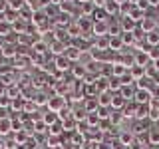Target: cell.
I'll return each mask as SVG.
<instances>
[{
  "label": "cell",
  "instance_id": "obj_44",
  "mask_svg": "<svg viewBox=\"0 0 159 149\" xmlns=\"http://www.w3.org/2000/svg\"><path fill=\"white\" fill-rule=\"evenodd\" d=\"M48 2H52V4H62L64 0H48Z\"/></svg>",
  "mask_w": 159,
  "mask_h": 149
},
{
  "label": "cell",
  "instance_id": "obj_7",
  "mask_svg": "<svg viewBox=\"0 0 159 149\" xmlns=\"http://www.w3.org/2000/svg\"><path fill=\"white\" fill-rule=\"evenodd\" d=\"M155 28H157V20H155V18H147V16H145V20L141 22V30H143V34L147 36V34H149V32H153Z\"/></svg>",
  "mask_w": 159,
  "mask_h": 149
},
{
  "label": "cell",
  "instance_id": "obj_6",
  "mask_svg": "<svg viewBox=\"0 0 159 149\" xmlns=\"http://www.w3.org/2000/svg\"><path fill=\"white\" fill-rule=\"evenodd\" d=\"M149 111H151V103H137V111H135V117L137 119H149Z\"/></svg>",
  "mask_w": 159,
  "mask_h": 149
},
{
  "label": "cell",
  "instance_id": "obj_30",
  "mask_svg": "<svg viewBox=\"0 0 159 149\" xmlns=\"http://www.w3.org/2000/svg\"><path fill=\"white\" fill-rule=\"evenodd\" d=\"M151 82H153V79L145 76L143 79H139V84H137V89H149V88H151Z\"/></svg>",
  "mask_w": 159,
  "mask_h": 149
},
{
  "label": "cell",
  "instance_id": "obj_43",
  "mask_svg": "<svg viewBox=\"0 0 159 149\" xmlns=\"http://www.w3.org/2000/svg\"><path fill=\"white\" fill-rule=\"evenodd\" d=\"M149 4H151V6H159V0H147Z\"/></svg>",
  "mask_w": 159,
  "mask_h": 149
},
{
  "label": "cell",
  "instance_id": "obj_45",
  "mask_svg": "<svg viewBox=\"0 0 159 149\" xmlns=\"http://www.w3.org/2000/svg\"><path fill=\"white\" fill-rule=\"evenodd\" d=\"M155 70H159V60H157V62H155Z\"/></svg>",
  "mask_w": 159,
  "mask_h": 149
},
{
  "label": "cell",
  "instance_id": "obj_10",
  "mask_svg": "<svg viewBox=\"0 0 159 149\" xmlns=\"http://www.w3.org/2000/svg\"><path fill=\"white\" fill-rule=\"evenodd\" d=\"M147 62H149V54H147V50H139V52L135 54V66L145 68V66H147Z\"/></svg>",
  "mask_w": 159,
  "mask_h": 149
},
{
  "label": "cell",
  "instance_id": "obj_22",
  "mask_svg": "<svg viewBox=\"0 0 159 149\" xmlns=\"http://www.w3.org/2000/svg\"><path fill=\"white\" fill-rule=\"evenodd\" d=\"M0 54H2V56H6V58H12V56H16V54H18V48L12 46V44H8V46L2 48V52H0Z\"/></svg>",
  "mask_w": 159,
  "mask_h": 149
},
{
  "label": "cell",
  "instance_id": "obj_41",
  "mask_svg": "<svg viewBox=\"0 0 159 149\" xmlns=\"http://www.w3.org/2000/svg\"><path fill=\"white\" fill-rule=\"evenodd\" d=\"M96 149H111V145H109V143H98Z\"/></svg>",
  "mask_w": 159,
  "mask_h": 149
},
{
  "label": "cell",
  "instance_id": "obj_18",
  "mask_svg": "<svg viewBox=\"0 0 159 149\" xmlns=\"http://www.w3.org/2000/svg\"><path fill=\"white\" fill-rule=\"evenodd\" d=\"M133 141H135V137H133V133H131V131H123V133H119V143H121V145H131Z\"/></svg>",
  "mask_w": 159,
  "mask_h": 149
},
{
  "label": "cell",
  "instance_id": "obj_16",
  "mask_svg": "<svg viewBox=\"0 0 159 149\" xmlns=\"http://www.w3.org/2000/svg\"><path fill=\"white\" fill-rule=\"evenodd\" d=\"M145 42L149 44V46L157 48V46H159V30H153V32H149L147 36H145Z\"/></svg>",
  "mask_w": 159,
  "mask_h": 149
},
{
  "label": "cell",
  "instance_id": "obj_23",
  "mask_svg": "<svg viewBox=\"0 0 159 149\" xmlns=\"http://www.w3.org/2000/svg\"><path fill=\"white\" fill-rule=\"evenodd\" d=\"M6 96L10 97V99H14V97H22L20 96V86H16V84H12L8 89H6Z\"/></svg>",
  "mask_w": 159,
  "mask_h": 149
},
{
  "label": "cell",
  "instance_id": "obj_13",
  "mask_svg": "<svg viewBox=\"0 0 159 149\" xmlns=\"http://www.w3.org/2000/svg\"><path fill=\"white\" fill-rule=\"evenodd\" d=\"M119 26H121V34H123V32H133V30H135V22H133V20L127 16V18H121Z\"/></svg>",
  "mask_w": 159,
  "mask_h": 149
},
{
  "label": "cell",
  "instance_id": "obj_36",
  "mask_svg": "<svg viewBox=\"0 0 159 149\" xmlns=\"http://www.w3.org/2000/svg\"><path fill=\"white\" fill-rule=\"evenodd\" d=\"M93 2H82V12L84 14H89V12H93Z\"/></svg>",
  "mask_w": 159,
  "mask_h": 149
},
{
  "label": "cell",
  "instance_id": "obj_24",
  "mask_svg": "<svg viewBox=\"0 0 159 149\" xmlns=\"http://www.w3.org/2000/svg\"><path fill=\"white\" fill-rule=\"evenodd\" d=\"M72 72H74V76H76V78H84L88 74V68L84 66V64H78V66L72 68Z\"/></svg>",
  "mask_w": 159,
  "mask_h": 149
},
{
  "label": "cell",
  "instance_id": "obj_3",
  "mask_svg": "<svg viewBox=\"0 0 159 149\" xmlns=\"http://www.w3.org/2000/svg\"><path fill=\"white\" fill-rule=\"evenodd\" d=\"M151 99H153L151 89H137L135 92V102L139 106H141V103H151Z\"/></svg>",
  "mask_w": 159,
  "mask_h": 149
},
{
  "label": "cell",
  "instance_id": "obj_21",
  "mask_svg": "<svg viewBox=\"0 0 159 149\" xmlns=\"http://www.w3.org/2000/svg\"><path fill=\"white\" fill-rule=\"evenodd\" d=\"M60 121V115L58 113H54V111H48L46 115H44V123L50 127V125H54V123H58Z\"/></svg>",
  "mask_w": 159,
  "mask_h": 149
},
{
  "label": "cell",
  "instance_id": "obj_32",
  "mask_svg": "<svg viewBox=\"0 0 159 149\" xmlns=\"http://www.w3.org/2000/svg\"><path fill=\"white\" fill-rule=\"evenodd\" d=\"M86 121H88V123H89V125H92V127H96L98 123H99V117H98V113H88Z\"/></svg>",
  "mask_w": 159,
  "mask_h": 149
},
{
  "label": "cell",
  "instance_id": "obj_15",
  "mask_svg": "<svg viewBox=\"0 0 159 149\" xmlns=\"http://www.w3.org/2000/svg\"><path fill=\"white\" fill-rule=\"evenodd\" d=\"M111 107L116 109V111H121V109L125 107V99L119 96V93H116V96L111 97Z\"/></svg>",
  "mask_w": 159,
  "mask_h": 149
},
{
  "label": "cell",
  "instance_id": "obj_12",
  "mask_svg": "<svg viewBox=\"0 0 159 149\" xmlns=\"http://www.w3.org/2000/svg\"><path fill=\"white\" fill-rule=\"evenodd\" d=\"M119 96H121L123 99H131L135 97V92H133V84H127V86H121V89H119Z\"/></svg>",
  "mask_w": 159,
  "mask_h": 149
},
{
  "label": "cell",
  "instance_id": "obj_17",
  "mask_svg": "<svg viewBox=\"0 0 159 149\" xmlns=\"http://www.w3.org/2000/svg\"><path fill=\"white\" fill-rule=\"evenodd\" d=\"M129 18H131L133 22H139V24H141L143 20H145V12H143L141 8H137V6H135V8L131 10V14H129Z\"/></svg>",
  "mask_w": 159,
  "mask_h": 149
},
{
  "label": "cell",
  "instance_id": "obj_20",
  "mask_svg": "<svg viewBox=\"0 0 159 149\" xmlns=\"http://www.w3.org/2000/svg\"><path fill=\"white\" fill-rule=\"evenodd\" d=\"M54 66H56V68L60 70V72H62V70L66 72V70L70 68V60H68L66 56H60V58H56V62H54Z\"/></svg>",
  "mask_w": 159,
  "mask_h": 149
},
{
  "label": "cell",
  "instance_id": "obj_26",
  "mask_svg": "<svg viewBox=\"0 0 159 149\" xmlns=\"http://www.w3.org/2000/svg\"><path fill=\"white\" fill-rule=\"evenodd\" d=\"M147 141L151 143V145H159V129H151V131H149Z\"/></svg>",
  "mask_w": 159,
  "mask_h": 149
},
{
  "label": "cell",
  "instance_id": "obj_11",
  "mask_svg": "<svg viewBox=\"0 0 159 149\" xmlns=\"http://www.w3.org/2000/svg\"><path fill=\"white\" fill-rule=\"evenodd\" d=\"M92 50H99V52H106V50H109V36L96 38V46H93Z\"/></svg>",
  "mask_w": 159,
  "mask_h": 149
},
{
  "label": "cell",
  "instance_id": "obj_19",
  "mask_svg": "<svg viewBox=\"0 0 159 149\" xmlns=\"http://www.w3.org/2000/svg\"><path fill=\"white\" fill-rule=\"evenodd\" d=\"M103 10H106V14H119V4L116 2V0H107Z\"/></svg>",
  "mask_w": 159,
  "mask_h": 149
},
{
  "label": "cell",
  "instance_id": "obj_29",
  "mask_svg": "<svg viewBox=\"0 0 159 149\" xmlns=\"http://www.w3.org/2000/svg\"><path fill=\"white\" fill-rule=\"evenodd\" d=\"M52 52L58 54V56H60V54H66V46H64L62 42H58V40H56V42L52 44Z\"/></svg>",
  "mask_w": 159,
  "mask_h": 149
},
{
  "label": "cell",
  "instance_id": "obj_14",
  "mask_svg": "<svg viewBox=\"0 0 159 149\" xmlns=\"http://www.w3.org/2000/svg\"><path fill=\"white\" fill-rule=\"evenodd\" d=\"M111 97H113V96H109V92L99 93V96H98V103H99V107H111Z\"/></svg>",
  "mask_w": 159,
  "mask_h": 149
},
{
  "label": "cell",
  "instance_id": "obj_4",
  "mask_svg": "<svg viewBox=\"0 0 159 149\" xmlns=\"http://www.w3.org/2000/svg\"><path fill=\"white\" fill-rule=\"evenodd\" d=\"M93 86H96V89H98V96H99V93H106L107 89H109V78L98 76L96 82H93Z\"/></svg>",
  "mask_w": 159,
  "mask_h": 149
},
{
  "label": "cell",
  "instance_id": "obj_38",
  "mask_svg": "<svg viewBox=\"0 0 159 149\" xmlns=\"http://www.w3.org/2000/svg\"><path fill=\"white\" fill-rule=\"evenodd\" d=\"M8 8H10V2H8V0H0V14H2V16L8 12Z\"/></svg>",
  "mask_w": 159,
  "mask_h": 149
},
{
  "label": "cell",
  "instance_id": "obj_5",
  "mask_svg": "<svg viewBox=\"0 0 159 149\" xmlns=\"http://www.w3.org/2000/svg\"><path fill=\"white\" fill-rule=\"evenodd\" d=\"M145 72H147V70L141 68V66H131V68H129V76H131L133 82H139V79H143V78H145Z\"/></svg>",
  "mask_w": 159,
  "mask_h": 149
},
{
  "label": "cell",
  "instance_id": "obj_40",
  "mask_svg": "<svg viewBox=\"0 0 159 149\" xmlns=\"http://www.w3.org/2000/svg\"><path fill=\"white\" fill-rule=\"evenodd\" d=\"M129 149H145L143 147V139H135V141L129 145Z\"/></svg>",
  "mask_w": 159,
  "mask_h": 149
},
{
  "label": "cell",
  "instance_id": "obj_28",
  "mask_svg": "<svg viewBox=\"0 0 159 149\" xmlns=\"http://www.w3.org/2000/svg\"><path fill=\"white\" fill-rule=\"evenodd\" d=\"M12 32V24H8L6 20H0V34H2V36H6V34H10Z\"/></svg>",
  "mask_w": 159,
  "mask_h": 149
},
{
  "label": "cell",
  "instance_id": "obj_42",
  "mask_svg": "<svg viewBox=\"0 0 159 149\" xmlns=\"http://www.w3.org/2000/svg\"><path fill=\"white\" fill-rule=\"evenodd\" d=\"M4 92H6V88H4V84L0 82V97H2V96H6V93H4Z\"/></svg>",
  "mask_w": 159,
  "mask_h": 149
},
{
  "label": "cell",
  "instance_id": "obj_33",
  "mask_svg": "<svg viewBox=\"0 0 159 149\" xmlns=\"http://www.w3.org/2000/svg\"><path fill=\"white\" fill-rule=\"evenodd\" d=\"M149 119L151 121H159V107L151 103V111H149Z\"/></svg>",
  "mask_w": 159,
  "mask_h": 149
},
{
  "label": "cell",
  "instance_id": "obj_25",
  "mask_svg": "<svg viewBox=\"0 0 159 149\" xmlns=\"http://www.w3.org/2000/svg\"><path fill=\"white\" fill-rule=\"evenodd\" d=\"M121 40H123V46L133 44V42H135V32H123L121 34Z\"/></svg>",
  "mask_w": 159,
  "mask_h": 149
},
{
  "label": "cell",
  "instance_id": "obj_31",
  "mask_svg": "<svg viewBox=\"0 0 159 149\" xmlns=\"http://www.w3.org/2000/svg\"><path fill=\"white\" fill-rule=\"evenodd\" d=\"M121 119H123V113L121 111H111V115H109V123H121Z\"/></svg>",
  "mask_w": 159,
  "mask_h": 149
},
{
  "label": "cell",
  "instance_id": "obj_37",
  "mask_svg": "<svg viewBox=\"0 0 159 149\" xmlns=\"http://www.w3.org/2000/svg\"><path fill=\"white\" fill-rule=\"evenodd\" d=\"M34 102H36V106H42V103H48V102H50V97H46L44 93H38Z\"/></svg>",
  "mask_w": 159,
  "mask_h": 149
},
{
  "label": "cell",
  "instance_id": "obj_35",
  "mask_svg": "<svg viewBox=\"0 0 159 149\" xmlns=\"http://www.w3.org/2000/svg\"><path fill=\"white\" fill-rule=\"evenodd\" d=\"M24 0H10V10H16V12H18V10H22V6H24Z\"/></svg>",
  "mask_w": 159,
  "mask_h": 149
},
{
  "label": "cell",
  "instance_id": "obj_1",
  "mask_svg": "<svg viewBox=\"0 0 159 149\" xmlns=\"http://www.w3.org/2000/svg\"><path fill=\"white\" fill-rule=\"evenodd\" d=\"M92 34L96 38L109 36V22H107V20H98V22H93L92 24Z\"/></svg>",
  "mask_w": 159,
  "mask_h": 149
},
{
  "label": "cell",
  "instance_id": "obj_27",
  "mask_svg": "<svg viewBox=\"0 0 159 149\" xmlns=\"http://www.w3.org/2000/svg\"><path fill=\"white\" fill-rule=\"evenodd\" d=\"M10 127H12V119H10V117L0 119V133H8Z\"/></svg>",
  "mask_w": 159,
  "mask_h": 149
},
{
  "label": "cell",
  "instance_id": "obj_34",
  "mask_svg": "<svg viewBox=\"0 0 159 149\" xmlns=\"http://www.w3.org/2000/svg\"><path fill=\"white\" fill-rule=\"evenodd\" d=\"M32 50H36L38 54H44V52L48 50V46H46V42H36V44L32 46Z\"/></svg>",
  "mask_w": 159,
  "mask_h": 149
},
{
  "label": "cell",
  "instance_id": "obj_39",
  "mask_svg": "<svg viewBox=\"0 0 159 149\" xmlns=\"http://www.w3.org/2000/svg\"><path fill=\"white\" fill-rule=\"evenodd\" d=\"M8 106H12V99L8 96H2L0 97V107H8Z\"/></svg>",
  "mask_w": 159,
  "mask_h": 149
},
{
  "label": "cell",
  "instance_id": "obj_46",
  "mask_svg": "<svg viewBox=\"0 0 159 149\" xmlns=\"http://www.w3.org/2000/svg\"><path fill=\"white\" fill-rule=\"evenodd\" d=\"M50 149H62V147H50Z\"/></svg>",
  "mask_w": 159,
  "mask_h": 149
},
{
  "label": "cell",
  "instance_id": "obj_9",
  "mask_svg": "<svg viewBox=\"0 0 159 149\" xmlns=\"http://www.w3.org/2000/svg\"><path fill=\"white\" fill-rule=\"evenodd\" d=\"M121 48H123L121 34H119V36H109V50H113V52H121Z\"/></svg>",
  "mask_w": 159,
  "mask_h": 149
},
{
  "label": "cell",
  "instance_id": "obj_2",
  "mask_svg": "<svg viewBox=\"0 0 159 149\" xmlns=\"http://www.w3.org/2000/svg\"><path fill=\"white\" fill-rule=\"evenodd\" d=\"M48 109H50V111H54V113H60L62 109H66V99H64L62 96H54V97H50V102H48Z\"/></svg>",
  "mask_w": 159,
  "mask_h": 149
},
{
  "label": "cell",
  "instance_id": "obj_8",
  "mask_svg": "<svg viewBox=\"0 0 159 149\" xmlns=\"http://www.w3.org/2000/svg\"><path fill=\"white\" fill-rule=\"evenodd\" d=\"M82 52H84V50H80V48H76V46H68L64 56H66L70 62H72V60H80V58H82Z\"/></svg>",
  "mask_w": 159,
  "mask_h": 149
}]
</instances>
